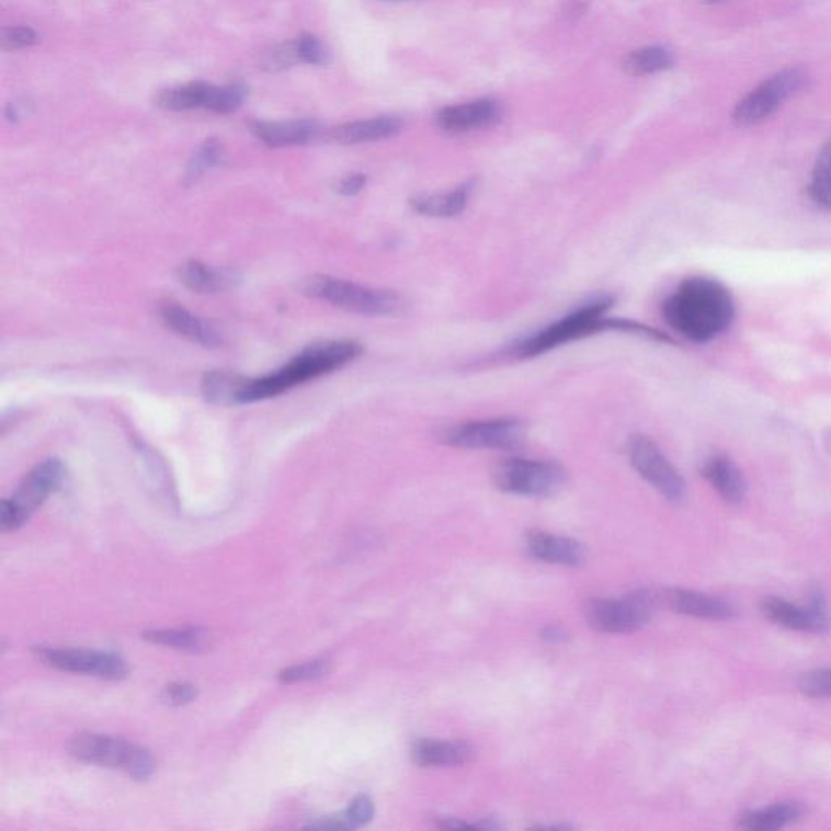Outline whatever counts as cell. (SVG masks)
Segmentation results:
<instances>
[{
	"instance_id": "6da1fadb",
	"label": "cell",
	"mask_w": 831,
	"mask_h": 831,
	"mask_svg": "<svg viewBox=\"0 0 831 831\" xmlns=\"http://www.w3.org/2000/svg\"><path fill=\"white\" fill-rule=\"evenodd\" d=\"M665 323L694 343H708L731 327L732 294L718 280L692 276L679 283L663 304Z\"/></svg>"
},
{
	"instance_id": "7a4b0ae2",
	"label": "cell",
	"mask_w": 831,
	"mask_h": 831,
	"mask_svg": "<svg viewBox=\"0 0 831 831\" xmlns=\"http://www.w3.org/2000/svg\"><path fill=\"white\" fill-rule=\"evenodd\" d=\"M613 303L614 299L610 296L593 297V299L580 306L579 309L570 312L569 316L550 323L549 327L539 330V332L516 341L510 348L509 353L512 356L515 354L519 357H535L547 353V351L556 350V348L562 346V344L582 340V338L591 337V334L611 332V330L613 332L617 330V332L637 333L641 334V337L651 338V340L663 341V343H668L669 341L671 343L672 340L668 334L650 329V327L607 317V310L611 309Z\"/></svg>"
},
{
	"instance_id": "3957f363",
	"label": "cell",
	"mask_w": 831,
	"mask_h": 831,
	"mask_svg": "<svg viewBox=\"0 0 831 831\" xmlns=\"http://www.w3.org/2000/svg\"><path fill=\"white\" fill-rule=\"evenodd\" d=\"M361 354V346L350 340L322 341L300 351L288 364L276 373L259 378L246 377L239 405L257 403L266 398L278 397L297 385L333 373L346 366Z\"/></svg>"
},
{
	"instance_id": "277c9868",
	"label": "cell",
	"mask_w": 831,
	"mask_h": 831,
	"mask_svg": "<svg viewBox=\"0 0 831 831\" xmlns=\"http://www.w3.org/2000/svg\"><path fill=\"white\" fill-rule=\"evenodd\" d=\"M67 750L80 762L124 770L137 782H147L157 769L150 750L111 736L82 732L70 739Z\"/></svg>"
},
{
	"instance_id": "5b68a950",
	"label": "cell",
	"mask_w": 831,
	"mask_h": 831,
	"mask_svg": "<svg viewBox=\"0 0 831 831\" xmlns=\"http://www.w3.org/2000/svg\"><path fill=\"white\" fill-rule=\"evenodd\" d=\"M66 475L59 458L43 459L23 478L12 498L0 503V530L7 533L22 528L44 500L62 486Z\"/></svg>"
},
{
	"instance_id": "8992f818",
	"label": "cell",
	"mask_w": 831,
	"mask_h": 831,
	"mask_svg": "<svg viewBox=\"0 0 831 831\" xmlns=\"http://www.w3.org/2000/svg\"><path fill=\"white\" fill-rule=\"evenodd\" d=\"M304 289L309 296L361 316H394L405 307L400 294L366 288L332 276H314Z\"/></svg>"
},
{
	"instance_id": "52a82bcc",
	"label": "cell",
	"mask_w": 831,
	"mask_h": 831,
	"mask_svg": "<svg viewBox=\"0 0 831 831\" xmlns=\"http://www.w3.org/2000/svg\"><path fill=\"white\" fill-rule=\"evenodd\" d=\"M660 601L661 596L648 590L635 591L621 600H593L587 606L588 623L604 634H628L651 619Z\"/></svg>"
},
{
	"instance_id": "ba28073f",
	"label": "cell",
	"mask_w": 831,
	"mask_h": 831,
	"mask_svg": "<svg viewBox=\"0 0 831 831\" xmlns=\"http://www.w3.org/2000/svg\"><path fill=\"white\" fill-rule=\"evenodd\" d=\"M494 481L500 491L509 494L540 498L562 488L566 471L557 463L544 459L510 458L500 463Z\"/></svg>"
},
{
	"instance_id": "9c48e42d",
	"label": "cell",
	"mask_w": 831,
	"mask_h": 831,
	"mask_svg": "<svg viewBox=\"0 0 831 831\" xmlns=\"http://www.w3.org/2000/svg\"><path fill=\"white\" fill-rule=\"evenodd\" d=\"M526 425L522 419L496 418L465 422L442 432V442L466 451H505L525 439Z\"/></svg>"
},
{
	"instance_id": "30bf717a",
	"label": "cell",
	"mask_w": 831,
	"mask_h": 831,
	"mask_svg": "<svg viewBox=\"0 0 831 831\" xmlns=\"http://www.w3.org/2000/svg\"><path fill=\"white\" fill-rule=\"evenodd\" d=\"M806 83V76L799 69H786L770 77L762 84L750 91L744 100L739 101L732 119L741 127H749L765 121L778 111V107L796 94Z\"/></svg>"
},
{
	"instance_id": "8fae6325",
	"label": "cell",
	"mask_w": 831,
	"mask_h": 831,
	"mask_svg": "<svg viewBox=\"0 0 831 831\" xmlns=\"http://www.w3.org/2000/svg\"><path fill=\"white\" fill-rule=\"evenodd\" d=\"M628 458L638 475L653 486L663 498L679 502L685 496L681 473L664 457L657 444L647 435H634L627 445Z\"/></svg>"
},
{
	"instance_id": "7c38bea8",
	"label": "cell",
	"mask_w": 831,
	"mask_h": 831,
	"mask_svg": "<svg viewBox=\"0 0 831 831\" xmlns=\"http://www.w3.org/2000/svg\"><path fill=\"white\" fill-rule=\"evenodd\" d=\"M36 660L59 671L94 675L119 681L127 678L128 665L119 654L104 651L76 650V648H33Z\"/></svg>"
},
{
	"instance_id": "4fadbf2b",
	"label": "cell",
	"mask_w": 831,
	"mask_h": 831,
	"mask_svg": "<svg viewBox=\"0 0 831 831\" xmlns=\"http://www.w3.org/2000/svg\"><path fill=\"white\" fill-rule=\"evenodd\" d=\"M762 613L772 623L802 634H827L831 628L829 607L819 588H813L807 607L770 596L762 601Z\"/></svg>"
},
{
	"instance_id": "5bb4252c",
	"label": "cell",
	"mask_w": 831,
	"mask_h": 831,
	"mask_svg": "<svg viewBox=\"0 0 831 831\" xmlns=\"http://www.w3.org/2000/svg\"><path fill=\"white\" fill-rule=\"evenodd\" d=\"M661 601H664L674 613L695 617V619L731 621L736 617V610L728 601L698 593V591L672 588L661 594Z\"/></svg>"
},
{
	"instance_id": "9a60e30c",
	"label": "cell",
	"mask_w": 831,
	"mask_h": 831,
	"mask_svg": "<svg viewBox=\"0 0 831 831\" xmlns=\"http://www.w3.org/2000/svg\"><path fill=\"white\" fill-rule=\"evenodd\" d=\"M702 476L712 485V488L721 496L725 502L739 505L744 502L748 494V481L739 466L726 455H713L705 459L702 466Z\"/></svg>"
},
{
	"instance_id": "2e32d148",
	"label": "cell",
	"mask_w": 831,
	"mask_h": 831,
	"mask_svg": "<svg viewBox=\"0 0 831 831\" xmlns=\"http://www.w3.org/2000/svg\"><path fill=\"white\" fill-rule=\"evenodd\" d=\"M499 106L494 101L481 100L445 107L437 114L439 127L451 134H462L473 128L486 127L499 119Z\"/></svg>"
},
{
	"instance_id": "e0dca14e",
	"label": "cell",
	"mask_w": 831,
	"mask_h": 831,
	"mask_svg": "<svg viewBox=\"0 0 831 831\" xmlns=\"http://www.w3.org/2000/svg\"><path fill=\"white\" fill-rule=\"evenodd\" d=\"M528 550L536 559L559 566L580 567L587 560L582 543L544 532H533L528 536Z\"/></svg>"
},
{
	"instance_id": "ac0fdd59",
	"label": "cell",
	"mask_w": 831,
	"mask_h": 831,
	"mask_svg": "<svg viewBox=\"0 0 831 831\" xmlns=\"http://www.w3.org/2000/svg\"><path fill=\"white\" fill-rule=\"evenodd\" d=\"M160 316L169 330L185 338V340L192 341V343L205 348L219 346L221 343V334L218 333V330L213 329L208 322L189 312L184 307L178 306V304H167V306L161 307Z\"/></svg>"
},
{
	"instance_id": "d6986e66",
	"label": "cell",
	"mask_w": 831,
	"mask_h": 831,
	"mask_svg": "<svg viewBox=\"0 0 831 831\" xmlns=\"http://www.w3.org/2000/svg\"><path fill=\"white\" fill-rule=\"evenodd\" d=\"M475 749L465 741H434L422 739L416 742L413 760L419 766H458L471 762Z\"/></svg>"
},
{
	"instance_id": "ffe728a7",
	"label": "cell",
	"mask_w": 831,
	"mask_h": 831,
	"mask_svg": "<svg viewBox=\"0 0 831 831\" xmlns=\"http://www.w3.org/2000/svg\"><path fill=\"white\" fill-rule=\"evenodd\" d=\"M319 132V124L309 119L252 124V134L270 147L309 144L316 140Z\"/></svg>"
},
{
	"instance_id": "44dd1931",
	"label": "cell",
	"mask_w": 831,
	"mask_h": 831,
	"mask_svg": "<svg viewBox=\"0 0 831 831\" xmlns=\"http://www.w3.org/2000/svg\"><path fill=\"white\" fill-rule=\"evenodd\" d=\"M401 128H403V121L398 117H375V119L340 125L330 132V138L343 145L366 144V141L394 137Z\"/></svg>"
},
{
	"instance_id": "7402d4cb",
	"label": "cell",
	"mask_w": 831,
	"mask_h": 831,
	"mask_svg": "<svg viewBox=\"0 0 831 831\" xmlns=\"http://www.w3.org/2000/svg\"><path fill=\"white\" fill-rule=\"evenodd\" d=\"M235 273L229 270L215 269L197 260H189L179 266V280L191 292L198 294L225 292L235 283Z\"/></svg>"
},
{
	"instance_id": "603a6c76",
	"label": "cell",
	"mask_w": 831,
	"mask_h": 831,
	"mask_svg": "<svg viewBox=\"0 0 831 831\" xmlns=\"http://www.w3.org/2000/svg\"><path fill=\"white\" fill-rule=\"evenodd\" d=\"M804 807L797 802H778L763 809L749 810L739 820L741 829L749 831H775L785 829L802 817Z\"/></svg>"
},
{
	"instance_id": "cb8c5ba5",
	"label": "cell",
	"mask_w": 831,
	"mask_h": 831,
	"mask_svg": "<svg viewBox=\"0 0 831 831\" xmlns=\"http://www.w3.org/2000/svg\"><path fill=\"white\" fill-rule=\"evenodd\" d=\"M471 184L462 185L452 192L442 194H422L411 201V207L419 215L432 216V218H452L465 209L468 204Z\"/></svg>"
},
{
	"instance_id": "d4e9b609",
	"label": "cell",
	"mask_w": 831,
	"mask_h": 831,
	"mask_svg": "<svg viewBox=\"0 0 831 831\" xmlns=\"http://www.w3.org/2000/svg\"><path fill=\"white\" fill-rule=\"evenodd\" d=\"M244 375L213 371L202 380V394L209 403L218 407H238Z\"/></svg>"
},
{
	"instance_id": "484cf974",
	"label": "cell",
	"mask_w": 831,
	"mask_h": 831,
	"mask_svg": "<svg viewBox=\"0 0 831 831\" xmlns=\"http://www.w3.org/2000/svg\"><path fill=\"white\" fill-rule=\"evenodd\" d=\"M212 84L197 82L169 88L157 98V106L167 111L207 110Z\"/></svg>"
},
{
	"instance_id": "4316f807",
	"label": "cell",
	"mask_w": 831,
	"mask_h": 831,
	"mask_svg": "<svg viewBox=\"0 0 831 831\" xmlns=\"http://www.w3.org/2000/svg\"><path fill=\"white\" fill-rule=\"evenodd\" d=\"M144 640L161 647L178 648V650L198 651L205 647L207 631L202 628H158L141 634Z\"/></svg>"
},
{
	"instance_id": "83f0119b",
	"label": "cell",
	"mask_w": 831,
	"mask_h": 831,
	"mask_svg": "<svg viewBox=\"0 0 831 831\" xmlns=\"http://www.w3.org/2000/svg\"><path fill=\"white\" fill-rule=\"evenodd\" d=\"M674 59L664 47H644L625 57L623 67L628 76H650L671 69Z\"/></svg>"
},
{
	"instance_id": "f1b7e54d",
	"label": "cell",
	"mask_w": 831,
	"mask_h": 831,
	"mask_svg": "<svg viewBox=\"0 0 831 831\" xmlns=\"http://www.w3.org/2000/svg\"><path fill=\"white\" fill-rule=\"evenodd\" d=\"M809 197L817 207L831 212V138L820 151L813 167Z\"/></svg>"
},
{
	"instance_id": "f546056e",
	"label": "cell",
	"mask_w": 831,
	"mask_h": 831,
	"mask_svg": "<svg viewBox=\"0 0 831 831\" xmlns=\"http://www.w3.org/2000/svg\"><path fill=\"white\" fill-rule=\"evenodd\" d=\"M246 90L244 84L232 83L228 87H215L212 84V91H209L207 110L218 114H229L238 111L244 103Z\"/></svg>"
},
{
	"instance_id": "4dcf8cb0",
	"label": "cell",
	"mask_w": 831,
	"mask_h": 831,
	"mask_svg": "<svg viewBox=\"0 0 831 831\" xmlns=\"http://www.w3.org/2000/svg\"><path fill=\"white\" fill-rule=\"evenodd\" d=\"M223 161V148L216 140H208L198 148L187 169V181L194 182L205 174L208 169L218 167Z\"/></svg>"
},
{
	"instance_id": "1f68e13d",
	"label": "cell",
	"mask_w": 831,
	"mask_h": 831,
	"mask_svg": "<svg viewBox=\"0 0 831 831\" xmlns=\"http://www.w3.org/2000/svg\"><path fill=\"white\" fill-rule=\"evenodd\" d=\"M330 672V661L326 658L320 660L307 661V663L292 665L283 669L278 674V681L283 684H294V682L316 681L323 678Z\"/></svg>"
},
{
	"instance_id": "d6a6232c",
	"label": "cell",
	"mask_w": 831,
	"mask_h": 831,
	"mask_svg": "<svg viewBox=\"0 0 831 831\" xmlns=\"http://www.w3.org/2000/svg\"><path fill=\"white\" fill-rule=\"evenodd\" d=\"M799 688L812 698H831V669H817L800 678Z\"/></svg>"
},
{
	"instance_id": "836d02e7",
	"label": "cell",
	"mask_w": 831,
	"mask_h": 831,
	"mask_svg": "<svg viewBox=\"0 0 831 831\" xmlns=\"http://www.w3.org/2000/svg\"><path fill=\"white\" fill-rule=\"evenodd\" d=\"M297 62H300V57L299 53H297L296 42L273 47L270 53L263 54L262 57V67L263 69L270 70V72L288 69V67H292Z\"/></svg>"
},
{
	"instance_id": "e575fe53",
	"label": "cell",
	"mask_w": 831,
	"mask_h": 831,
	"mask_svg": "<svg viewBox=\"0 0 831 831\" xmlns=\"http://www.w3.org/2000/svg\"><path fill=\"white\" fill-rule=\"evenodd\" d=\"M296 44L300 62L314 64V66H323L329 62V50L316 36H300L296 39Z\"/></svg>"
},
{
	"instance_id": "d590c367",
	"label": "cell",
	"mask_w": 831,
	"mask_h": 831,
	"mask_svg": "<svg viewBox=\"0 0 831 831\" xmlns=\"http://www.w3.org/2000/svg\"><path fill=\"white\" fill-rule=\"evenodd\" d=\"M348 829L367 826L374 817V802L367 796H357L343 812Z\"/></svg>"
},
{
	"instance_id": "8d00e7d4",
	"label": "cell",
	"mask_w": 831,
	"mask_h": 831,
	"mask_svg": "<svg viewBox=\"0 0 831 831\" xmlns=\"http://www.w3.org/2000/svg\"><path fill=\"white\" fill-rule=\"evenodd\" d=\"M38 43V36L32 29L19 26V29H7L0 33V46L5 50L23 49V47L33 46Z\"/></svg>"
},
{
	"instance_id": "74e56055",
	"label": "cell",
	"mask_w": 831,
	"mask_h": 831,
	"mask_svg": "<svg viewBox=\"0 0 831 831\" xmlns=\"http://www.w3.org/2000/svg\"><path fill=\"white\" fill-rule=\"evenodd\" d=\"M161 698L169 705L181 707V705L191 704L192 701L197 698V688L192 684H185V682H175V684H169L164 688Z\"/></svg>"
},
{
	"instance_id": "f35d334b",
	"label": "cell",
	"mask_w": 831,
	"mask_h": 831,
	"mask_svg": "<svg viewBox=\"0 0 831 831\" xmlns=\"http://www.w3.org/2000/svg\"><path fill=\"white\" fill-rule=\"evenodd\" d=\"M366 182L367 178L364 174L348 175V178H344L343 181L340 182V185H338V192H340L341 195H348V197H351V195L360 194V192L366 187Z\"/></svg>"
},
{
	"instance_id": "ab89813d",
	"label": "cell",
	"mask_w": 831,
	"mask_h": 831,
	"mask_svg": "<svg viewBox=\"0 0 831 831\" xmlns=\"http://www.w3.org/2000/svg\"><path fill=\"white\" fill-rule=\"evenodd\" d=\"M540 635H543V640L549 641V644H560V641H566L567 638V631L562 627H557V625H547Z\"/></svg>"
},
{
	"instance_id": "60d3db41",
	"label": "cell",
	"mask_w": 831,
	"mask_h": 831,
	"mask_svg": "<svg viewBox=\"0 0 831 831\" xmlns=\"http://www.w3.org/2000/svg\"><path fill=\"white\" fill-rule=\"evenodd\" d=\"M705 2H719V0H705Z\"/></svg>"
}]
</instances>
